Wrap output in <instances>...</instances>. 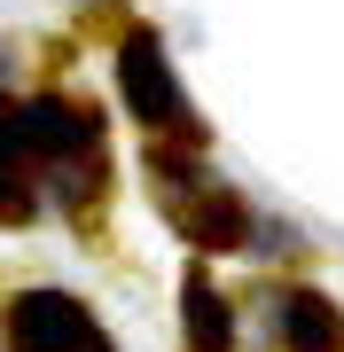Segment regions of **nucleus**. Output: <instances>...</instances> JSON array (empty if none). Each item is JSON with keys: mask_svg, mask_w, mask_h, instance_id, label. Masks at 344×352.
<instances>
[{"mask_svg": "<svg viewBox=\"0 0 344 352\" xmlns=\"http://www.w3.org/2000/svg\"><path fill=\"white\" fill-rule=\"evenodd\" d=\"M16 219H32V180H24V157L0 141V227H16Z\"/></svg>", "mask_w": 344, "mask_h": 352, "instance_id": "0eeeda50", "label": "nucleus"}, {"mask_svg": "<svg viewBox=\"0 0 344 352\" xmlns=\"http://www.w3.org/2000/svg\"><path fill=\"white\" fill-rule=\"evenodd\" d=\"M117 87H126V110L141 126H157L165 141H204L196 102H188V87H180V71H172V55H165L157 32H133L117 47Z\"/></svg>", "mask_w": 344, "mask_h": 352, "instance_id": "f03ea898", "label": "nucleus"}, {"mask_svg": "<svg viewBox=\"0 0 344 352\" xmlns=\"http://www.w3.org/2000/svg\"><path fill=\"white\" fill-rule=\"evenodd\" d=\"M149 173L172 180V188H165V212H172V227L196 243V251H242V243H251V212H242V196L219 188V180H204L180 149H149Z\"/></svg>", "mask_w": 344, "mask_h": 352, "instance_id": "f257e3e1", "label": "nucleus"}, {"mask_svg": "<svg viewBox=\"0 0 344 352\" xmlns=\"http://www.w3.org/2000/svg\"><path fill=\"white\" fill-rule=\"evenodd\" d=\"M8 344L16 352H94V314L71 298V289H24L8 305Z\"/></svg>", "mask_w": 344, "mask_h": 352, "instance_id": "20e7f679", "label": "nucleus"}, {"mask_svg": "<svg viewBox=\"0 0 344 352\" xmlns=\"http://www.w3.org/2000/svg\"><path fill=\"white\" fill-rule=\"evenodd\" d=\"M0 141L16 157H78L94 149V110L71 94H32V102H8L0 110Z\"/></svg>", "mask_w": 344, "mask_h": 352, "instance_id": "7ed1b4c3", "label": "nucleus"}, {"mask_svg": "<svg viewBox=\"0 0 344 352\" xmlns=\"http://www.w3.org/2000/svg\"><path fill=\"white\" fill-rule=\"evenodd\" d=\"M274 329H282V352H344V314L321 289H290Z\"/></svg>", "mask_w": 344, "mask_h": 352, "instance_id": "39448f33", "label": "nucleus"}, {"mask_svg": "<svg viewBox=\"0 0 344 352\" xmlns=\"http://www.w3.org/2000/svg\"><path fill=\"white\" fill-rule=\"evenodd\" d=\"M180 314H188V352H235L227 298H219L204 274H188V282H180Z\"/></svg>", "mask_w": 344, "mask_h": 352, "instance_id": "423d86ee", "label": "nucleus"}]
</instances>
